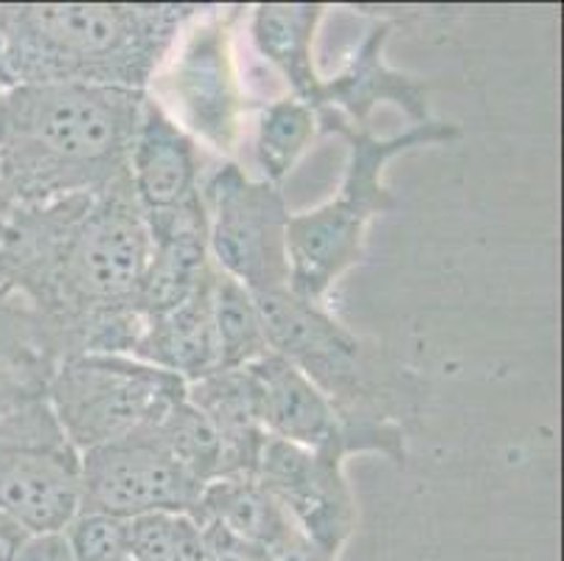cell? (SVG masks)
I'll return each mask as SVG.
<instances>
[{
	"mask_svg": "<svg viewBox=\"0 0 564 561\" xmlns=\"http://www.w3.org/2000/svg\"><path fill=\"white\" fill-rule=\"evenodd\" d=\"M152 430L169 450V455L181 463L194 481H199L203 486L219 481V475H223V441H219L212 421L188 401V396L174 401L172 408L152 424Z\"/></svg>",
	"mask_w": 564,
	"mask_h": 561,
	"instance_id": "44dd1931",
	"label": "cell"
},
{
	"mask_svg": "<svg viewBox=\"0 0 564 561\" xmlns=\"http://www.w3.org/2000/svg\"><path fill=\"white\" fill-rule=\"evenodd\" d=\"M150 230V259L138 287V315L155 317L181 306L208 281L214 265L208 256V214L203 194L163 214H143Z\"/></svg>",
	"mask_w": 564,
	"mask_h": 561,
	"instance_id": "8fae6325",
	"label": "cell"
},
{
	"mask_svg": "<svg viewBox=\"0 0 564 561\" xmlns=\"http://www.w3.org/2000/svg\"><path fill=\"white\" fill-rule=\"evenodd\" d=\"M150 230L130 174L99 194L9 214L0 234V295H14L63 337L68 359L132 354L143 317L135 298Z\"/></svg>",
	"mask_w": 564,
	"mask_h": 561,
	"instance_id": "6da1fadb",
	"label": "cell"
},
{
	"mask_svg": "<svg viewBox=\"0 0 564 561\" xmlns=\"http://www.w3.org/2000/svg\"><path fill=\"white\" fill-rule=\"evenodd\" d=\"M150 93L87 85H7L0 76V199L9 214L99 194L130 174Z\"/></svg>",
	"mask_w": 564,
	"mask_h": 561,
	"instance_id": "7a4b0ae2",
	"label": "cell"
},
{
	"mask_svg": "<svg viewBox=\"0 0 564 561\" xmlns=\"http://www.w3.org/2000/svg\"><path fill=\"white\" fill-rule=\"evenodd\" d=\"M79 452L45 396L0 419V511L29 533L65 531L79 514Z\"/></svg>",
	"mask_w": 564,
	"mask_h": 561,
	"instance_id": "52a82bcc",
	"label": "cell"
},
{
	"mask_svg": "<svg viewBox=\"0 0 564 561\" xmlns=\"http://www.w3.org/2000/svg\"><path fill=\"white\" fill-rule=\"evenodd\" d=\"M343 461L340 450H304L267 435L253 475L284 506L292 522L335 559L357 525Z\"/></svg>",
	"mask_w": 564,
	"mask_h": 561,
	"instance_id": "30bf717a",
	"label": "cell"
},
{
	"mask_svg": "<svg viewBox=\"0 0 564 561\" xmlns=\"http://www.w3.org/2000/svg\"><path fill=\"white\" fill-rule=\"evenodd\" d=\"M194 408L212 421L223 441V477H253L267 441L261 421V393L248 368L217 370L186 385Z\"/></svg>",
	"mask_w": 564,
	"mask_h": 561,
	"instance_id": "9a60e30c",
	"label": "cell"
},
{
	"mask_svg": "<svg viewBox=\"0 0 564 561\" xmlns=\"http://www.w3.org/2000/svg\"><path fill=\"white\" fill-rule=\"evenodd\" d=\"M212 317L214 334H217L219 370L248 368L270 352L256 298L217 267H214L212 281Z\"/></svg>",
	"mask_w": 564,
	"mask_h": 561,
	"instance_id": "d6986e66",
	"label": "cell"
},
{
	"mask_svg": "<svg viewBox=\"0 0 564 561\" xmlns=\"http://www.w3.org/2000/svg\"><path fill=\"white\" fill-rule=\"evenodd\" d=\"M205 537V561H261V553L253 544L236 539L225 528L214 522L203 525Z\"/></svg>",
	"mask_w": 564,
	"mask_h": 561,
	"instance_id": "d4e9b609",
	"label": "cell"
},
{
	"mask_svg": "<svg viewBox=\"0 0 564 561\" xmlns=\"http://www.w3.org/2000/svg\"><path fill=\"white\" fill-rule=\"evenodd\" d=\"M197 3H0L7 85H87L150 93Z\"/></svg>",
	"mask_w": 564,
	"mask_h": 561,
	"instance_id": "3957f363",
	"label": "cell"
},
{
	"mask_svg": "<svg viewBox=\"0 0 564 561\" xmlns=\"http://www.w3.org/2000/svg\"><path fill=\"white\" fill-rule=\"evenodd\" d=\"M391 37V23H377L340 76L323 79L315 99L317 118H337L354 130H368V118L379 101H393L415 123L433 121L427 110V90L422 82L402 76L384 62V43Z\"/></svg>",
	"mask_w": 564,
	"mask_h": 561,
	"instance_id": "4fadbf2b",
	"label": "cell"
},
{
	"mask_svg": "<svg viewBox=\"0 0 564 561\" xmlns=\"http://www.w3.org/2000/svg\"><path fill=\"white\" fill-rule=\"evenodd\" d=\"M317 127L337 132L351 147L340 194L310 214L290 216L286 223V265L290 292L310 303H321L343 272L362 256L366 228L377 214L397 208V197L382 183L384 166L415 147L453 143L460 136L455 123H415L393 138H377L371 130H354L337 118H321Z\"/></svg>",
	"mask_w": 564,
	"mask_h": 561,
	"instance_id": "277c9868",
	"label": "cell"
},
{
	"mask_svg": "<svg viewBox=\"0 0 564 561\" xmlns=\"http://www.w3.org/2000/svg\"><path fill=\"white\" fill-rule=\"evenodd\" d=\"M79 483V511L118 519L147 514H192L197 519L205 488L169 455L152 424L82 452Z\"/></svg>",
	"mask_w": 564,
	"mask_h": 561,
	"instance_id": "ba28073f",
	"label": "cell"
},
{
	"mask_svg": "<svg viewBox=\"0 0 564 561\" xmlns=\"http://www.w3.org/2000/svg\"><path fill=\"white\" fill-rule=\"evenodd\" d=\"M248 370L259 385L267 435L304 450H340L348 457L343 424L332 401L315 388L304 370L273 352L248 365Z\"/></svg>",
	"mask_w": 564,
	"mask_h": 561,
	"instance_id": "5bb4252c",
	"label": "cell"
},
{
	"mask_svg": "<svg viewBox=\"0 0 564 561\" xmlns=\"http://www.w3.org/2000/svg\"><path fill=\"white\" fill-rule=\"evenodd\" d=\"M130 561H205L203 525L192 514L130 519Z\"/></svg>",
	"mask_w": 564,
	"mask_h": 561,
	"instance_id": "7402d4cb",
	"label": "cell"
},
{
	"mask_svg": "<svg viewBox=\"0 0 564 561\" xmlns=\"http://www.w3.org/2000/svg\"><path fill=\"white\" fill-rule=\"evenodd\" d=\"M199 194L208 214L212 265L250 295L286 290V223L292 214L279 185L248 177L236 163H223L199 183Z\"/></svg>",
	"mask_w": 564,
	"mask_h": 561,
	"instance_id": "8992f818",
	"label": "cell"
},
{
	"mask_svg": "<svg viewBox=\"0 0 564 561\" xmlns=\"http://www.w3.org/2000/svg\"><path fill=\"white\" fill-rule=\"evenodd\" d=\"M14 561H76L65 531L29 533Z\"/></svg>",
	"mask_w": 564,
	"mask_h": 561,
	"instance_id": "484cf974",
	"label": "cell"
},
{
	"mask_svg": "<svg viewBox=\"0 0 564 561\" xmlns=\"http://www.w3.org/2000/svg\"><path fill=\"white\" fill-rule=\"evenodd\" d=\"M197 522H214L236 539L264 550L290 531L292 517L256 477H223L203 488Z\"/></svg>",
	"mask_w": 564,
	"mask_h": 561,
	"instance_id": "ac0fdd59",
	"label": "cell"
},
{
	"mask_svg": "<svg viewBox=\"0 0 564 561\" xmlns=\"http://www.w3.org/2000/svg\"><path fill=\"white\" fill-rule=\"evenodd\" d=\"M230 12L199 14L169 74V96L181 116L174 121L219 154L236 152L245 130V93L230 48Z\"/></svg>",
	"mask_w": 564,
	"mask_h": 561,
	"instance_id": "9c48e42d",
	"label": "cell"
},
{
	"mask_svg": "<svg viewBox=\"0 0 564 561\" xmlns=\"http://www.w3.org/2000/svg\"><path fill=\"white\" fill-rule=\"evenodd\" d=\"M186 396V382L130 354H82L51 377L45 399L76 452L150 427Z\"/></svg>",
	"mask_w": 564,
	"mask_h": 561,
	"instance_id": "5b68a950",
	"label": "cell"
},
{
	"mask_svg": "<svg viewBox=\"0 0 564 561\" xmlns=\"http://www.w3.org/2000/svg\"><path fill=\"white\" fill-rule=\"evenodd\" d=\"M317 132V116L306 101L286 96L270 101L261 110L256 123V163H259L264 183L279 185Z\"/></svg>",
	"mask_w": 564,
	"mask_h": 561,
	"instance_id": "ffe728a7",
	"label": "cell"
},
{
	"mask_svg": "<svg viewBox=\"0 0 564 561\" xmlns=\"http://www.w3.org/2000/svg\"><path fill=\"white\" fill-rule=\"evenodd\" d=\"M259 553L261 561H335V555H329L323 548H317V544L301 531L299 525H292L284 537L275 539L273 544H267Z\"/></svg>",
	"mask_w": 564,
	"mask_h": 561,
	"instance_id": "cb8c5ba5",
	"label": "cell"
},
{
	"mask_svg": "<svg viewBox=\"0 0 564 561\" xmlns=\"http://www.w3.org/2000/svg\"><path fill=\"white\" fill-rule=\"evenodd\" d=\"M212 281L214 270L208 281L181 306L147 317L130 357L169 370L186 385L217 374L219 352L212 317Z\"/></svg>",
	"mask_w": 564,
	"mask_h": 561,
	"instance_id": "2e32d148",
	"label": "cell"
},
{
	"mask_svg": "<svg viewBox=\"0 0 564 561\" xmlns=\"http://www.w3.org/2000/svg\"><path fill=\"white\" fill-rule=\"evenodd\" d=\"M326 7L321 3H259L250 14V37L292 87V96L315 107L321 76L315 71V31Z\"/></svg>",
	"mask_w": 564,
	"mask_h": 561,
	"instance_id": "e0dca14e",
	"label": "cell"
},
{
	"mask_svg": "<svg viewBox=\"0 0 564 561\" xmlns=\"http://www.w3.org/2000/svg\"><path fill=\"white\" fill-rule=\"evenodd\" d=\"M76 561H130V519L79 511L65 528Z\"/></svg>",
	"mask_w": 564,
	"mask_h": 561,
	"instance_id": "603a6c76",
	"label": "cell"
},
{
	"mask_svg": "<svg viewBox=\"0 0 564 561\" xmlns=\"http://www.w3.org/2000/svg\"><path fill=\"white\" fill-rule=\"evenodd\" d=\"M130 183L143 214H163L199 197L197 141L147 96L130 152Z\"/></svg>",
	"mask_w": 564,
	"mask_h": 561,
	"instance_id": "7c38bea8",
	"label": "cell"
},
{
	"mask_svg": "<svg viewBox=\"0 0 564 561\" xmlns=\"http://www.w3.org/2000/svg\"><path fill=\"white\" fill-rule=\"evenodd\" d=\"M29 531L7 511H0V561H14L20 544L25 542Z\"/></svg>",
	"mask_w": 564,
	"mask_h": 561,
	"instance_id": "4316f807",
	"label": "cell"
}]
</instances>
